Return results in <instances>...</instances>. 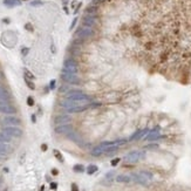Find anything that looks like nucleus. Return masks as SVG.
Listing matches in <instances>:
<instances>
[{
  "label": "nucleus",
  "mask_w": 191,
  "mask_h": 191,
  "mask_svg": "<svg viewBox=\"0 0 191 191\" xmlns=\"http://www.w3.org/2000/svg\"><path fill=\"white\" fill-rule=\"evenodd\" d=\"M146 149L147 150H156V149H158V144H148V146H146Z\"/></svg>",
  "instance_id": "cd10ccee"
},
{
  "label": "nucleus",
  "mask_w": 191,
  "mask_h": 191,
  "mask_svg": "<svg viewBox=\"0 0 191 191\" xmlns=\"http://www.w3.org/2000/svg\"><path fill=\"white\" fill-rule=\"evenodd\" d=\"M32 121H33V122H35V121H36V119H35V115H32Z\"/></svg>",
  "instance_id": "79ce46f5"
},
{
  "label": "nucleus",
  "mask_w": 191,
  "mask_h": 191,
  "mask_svg": "<svg viewBox=\"0 0 191 191\" xmlns=\"http://www.w3.org/2000/svg\"><path fill=\"white\" fill-rule=\"evenodd\" d=\"M96 14H86L82 19V25L87 27H93L96 25Z\"/></svg>",
  "instance_id": "0eeeda50"
},
{
  "label": "nucleus",
  "mask_w": 191,
  "mask_h": 191,
  "mask_svg": "<svg viewBox=\"0 0 191 191\" xmlns=\"http://www.w3.org/2000/svg\"><path fill=\"white\" fill-rule=\"evenodd\" d=\"M12 100L11 94H9L6 89H4L3 87H0V104L4 103H9Z\"/></svg>",
  "instance_id": "9d476101"
},
{
  "label": "nucleus",
  "mask_w": 191,
  "mask_h": 191,
  "mask_svg": "<svg viewBox=\"0 0 191 191\" xmlns=\"http://www.w3.org/2000/svg\"><path fill=\"white\" fill-rule=\"evenodd\" d=\"M25 28H26L27 31H30V32H32V31H33V27L31 26V24H26V25H25Z\"/></svg>",
  "instance_id": "c9c22d12"
},
{
  "label": "nucleus",
  "mask_w": 191,
  "mask_h": 191,
  "mask_svg": "<svg viewBox=\"0 0 191 191\" xmlns=\"http://www.w3.org/2000/svg\"><path fill=\"white\" fill-rule=\"evenodd\" d=\"M140 174L144 177L146 179H148V180H150V179H152V174L151 173H149V171H146V170H142V171H140Z\"/></svg>",
  "instance_id": "b1692460"
},
{
  "label": "nucleus",
  "mask_w": 191,
  "mask_h": 191,
  "mask_svg": "<svg viewBox=\"0 0 191 191\" xmlns=\"http://www.w3.org/2000/svg\"><path fill=\"white\" fill-rule=\"evenodd\" d=\"M66 99L72 100V101H76V102H88L90 99L87 94H84L81 90H70L66 94Z\"/></svg>",
  "instance_id": "f257e3e1"
},
{
  "label": "nucleus",
  "mask_w": 191,
  "mask_h": 191,
  "mask_svg": "<svg viewBox=\"0 0 191 191\" xmlns=\"http://www.w3.org/2000/svg\"><path fill=\"white\" fill-rule=\"evenodd\" d=\"M53 154H54V156L58 158V161H60V162H63V157H62V155H61V152L59 151V150H56V149H54L53 150Z\"/></svg>",
  "instance_id": "393cba45"
},
{
  "label": "nucleus",
  "mask_w": 191,
  "mask_h": 191,
  "mask_svg": "<svg viewBox=\"0 0 191 191\" xmlns=\"http://www.w3.org/2000/svg\"><path fill=\"white\" fill-rule=\"evenodd\" d=\"M56 188H58V183H55V182L51 183V189H52V190H55Z\"/></svg>",
  "instance_id": "58836bf2"
},
{
  "label": "nucleus",
  "mask_w": 191,
  "mask_h": 191,
  "mask_svg": "<svg viewBox=\"0 0 191 191\" xmlns=\"http://www.w3.org/2000/svg\"><path fill=\"white\" fill-rule=\"evenodd\" d=\"M146 156V152L144 151H141V150H134V151H130L129 154L126 155L124 157V161L127 163H137L138 161L143 159Z\"/></svg>",
  "instance_id": "f03ea898"
},
{
  "label": "nucleus",
  "mask_w": 191,
  "mask_h": 191,
  "mask_svg": "<svg viewBox=\"0 0 191 191\" xmlns=\"http://www.w3.org/2000/svg\"><path fill=\"white\" fill-rule=\"evenodd\" d=\"M3 131L7 135H9L11 137H21L22 136V130L19 127H14V126H6L5 128H3Z\"/></svg>",
  "instance_id": "39448f33"
},
{
  "label": "nucleus",
  "mask_w": 191,
  "mask_h": 191,
  "mask_svg": "<svg viewBox=\"0 0 191 191\" xmlns=\"http://www.w3.org/2000/svg\"><path fill=\"white\" fill-rule=\"evenodd\" d=\"M52 174H53L54 176H56V175H58V174H59V171H58V170H56V169H53V170H52Z\"/></svg>",
  "instance_id": "ea45409f"
},
{
  "label": "nucleus",
  "mask_w": 191,
  "mask_h": 191,
  "mask_svg": "<svg viewBox=\"0 0 191 191\" xmlns=\"http://www.w3.org/2000/svg\"><path fill=\"white\" fill-rule=\"evenodd\" d=\"M149 131H150V130H149L148 128H146V129H142V130H137L135 134H132V135L130 136L129 141H136V140H141V138H143L144 136H147Z\"/></svg>",
  "instance_id": "ddd939ff"
},
{
  "label": "nucleus",
  "mask_w": 191,
  "mask_h": 191,
  "mask_svg": "<svg viewBox=\"0 0 191 191\" xmlns=\"http://www.w3.org/2000/svg\"><path fill=\"white\" fill-rule=\"evenodd\" d=\"M88 108H90V104H82V106H76V107L68 108L67 111H68V113H81V111L87 110Z\"/></svg>",
  "instance_id": "dca6fc26"
},
{
  "label": "nucleus",
  "mask_w": 191,
  "mask_h": 191,
  "mask_svg": "<svg viewBox=\"0 0 191 191\" xmlns=\"http://www.w3.org/2000/svg\"><path fill=\"white\" fill-rule=\"evenodd\" d=\"M70 131H73V127L70 124H68V123H67V124H60L55 128L56 134H65V135H68Z\"/></svg>",
  "instance_id": "f8f14e48"
},
{
  "label": "nucleus",
  "mask_w": 191,
  "mask_h": 191,
  "mask_svg": "<svg viewBox=\"0 0 191 191\" xmlns=\"http://www.w3.org/2000/svg\"><path fill=\"white\" fill-rule=\"evenodd\" d=\"M11 140L12 137L7 135V134H5L4 131H0V142H3V143H11Z\"/></svg>",
  "instance_id": "6ab92c4d"
},
{
  "label": "nucleus",
  "mask_w": 191,
  "mask_h": 191,
  "mask_svg": "<svg viewBox=\"0 0 191 191\" xmlns=\"http://www.w3.org/2000/svg\"><path fill=\"white\" fill-rule=\"evenodd\" d=\"M55 124L56 126H60V124H67L68 122H70V117L68 115H60V116H56L55 120Z\"/></svg>",
  "instance_id": "2eb2a0df"
},
{
  "label": "nucleus",
  "mask_w": 191,
  "mask_h": 191,
  "mask_svg": "<svg viewBox=\"0 0 191 191\" xmlns=\"http://www.w3.org/2000/svg\"><path fill=\"white\" fill-rule=\"evenodd\" d=\"M24 1H27V0H24Z\"/></svg>",
  "instance_id": "49530a36"
},
{
  "label": "nucleus",
  "mask_w": 191,
  "mask_h": 191,
  "mask_svg": "<svg viewBox=\"0 0 191 191\" xmlns=\"http://www.w3.org/2000/svg\"><path fill=\"white\" fill-rule=\"evenodd\" d=\"M3 123L6 126H14V127H18L20 126V119H18L16 116H6L3 119Z\"/></svg>",
  "instance_id": "1a4fd4ad"
},
{
  "label": "nucleus",
  "mask_w": 191,
  "mask_h": 191,
  "mask_svg": "<svg viewBox=\"0 0 191 191\" xmlns=\"http://www.w3.org/2000/svg\"><path fill=\"white\" fill-rule=\"evenodd\" d=\"M159 131H161V128L159 127H156L152 130H150L148 132V135L146 136V140L147 141H155L157 138H161L162 136H159Z\"/></svg>",
  "instance_id": "9b49d317"
},
{
  "label": "nucleus",
  "mask_w": 191,
  "mask_h": 191,
  "mask_svg": "<svg viewBox=\"0 0 191 191\" xmlns=\"http://www.w3.org/2000/svg\"><path fill=\"white\" fill-rule=\"evenodd\" d=\"M114 174H115L114 171H110V173H108V174L106 175V178H107V179H111V177L114 176Z\"/></svg>",
  "instance_id": "e433bc0d"
},
{
  "label": "nucleus",
  "mask_w": 191,
  "mask_h": 191,
  "mask_svg": "<svg viewBox=\"0 0 191 191\" xmlns=\"http://www.w3.org/2000/svg\"><path fill=\"white\" fill-rule=\"evenodd\" d=\"M4 22H6V24H8V22H9V20H8V19H4Z\"/></svg>",
  "instance_id": "c03bdc74"
},
{
  "label": "nucleus",
  "mask_w": 191,
  "mask_h": 191,
  "mask_svg": "<svg viewBox=\"0 0 191 191\" xmlns=\"http://www.w3.org/2000/svg\"><path fill=\"white\" fill-rule=\"evenodd\" d=\"M41 5H42L41 0H34V1L31 3V6H41Z\"/></svg>",
  "instance_id": "c756f323"
},
{
  "label": "nucleus",
  "mask_w": 191,
  "mask_h": 191,
  "mask_svg": "<svg viewBox=\"0 0 191 191\" xmlns=\"http://www.w3.org/2000/svg\"><path fill=\"white\" fill-rule=\"evenodd\" d=\"M116 180L119 183H129L131 182V176H128V175H119L116 177Z\"/></svg>",
  "instance_id": "a211bd4d"
},
{
  "label": "nucleus",
  "mask_w": 191,
  "mask_h": 191,
  "mask_svg": "<svg viewBox=\"0 0 191 191\" xmlns=\"http://www.w3.org/2000/svg\"><path fill=\"white\" fill-rule=\"evenodd\" d=\"M62 72H68V73H73V74H78L79 72V66L74 59H67L63 62V69Z\"/></svg>",
  "instance_id": "20e7f679"
},
{
  "label": "nucleus",
  "mask_w": 191,
  "mask_h": 191,
  "mask_svg": "<svg viewBox=\"0 0 191 191\" xmlns=\"http://www.w3.org/2000/svg\"><path fill=\"white\" fill-rule=\"evenodd\" d=\"M55 84H56V81H55V80H52V81L49 82V88H51L52 90L55 88Z\"/></svg>",
  "instance_id": "473e14b6"
},
{
  "label": "nucleus",
  "mask_w": 191,
  "mask_h": 191,
  "mask_svg": "<svg viewBox=\"0 0 191 191\" xmlns=\"http://www.w3.org/2000/svg\"><path fill=\"white\" fill-rule=\"evenodd\" d=\"M76 22H78V18H75V19H74V20H73V22H72V25H70V27H69V30H70V31H72V30H73V28L75 27Z\"/></svg>",
  "instance_id": "72a5a7b5"
},
{
  "label": "nucleus",
  "mask_w": 191,
  "mask_h": 191,
  "mask_svg": "<svg viewBox=\"0 0 191 191\" xmlns=\"http://www.w3.org/2000/svg\"><path fill=\"white\" fill-rule=\"evenodd\" d=\"M72 191H79V188H78V185H76L75 183L72 184Z\"/></svg>",
  "instance_id": "4c0bfd02"
},
{
  "label": "nucleus",
  "mask_w": 191,
  "mask_h": 191,
  "mask_svg": "<svg viewBox=\"0 0 191 191\" xmlns=\"http://www.w3.org/2000/svg\"><path fill=\"white\" fill-rule=\"evenodd\" d=\"M132 179L135 180L136 183L142 184V185H147V184H148V179H146L140 173H138V174H132Z\"/></svg>",
  "instance_id": "f3484780"
},
{
  "label": "nucleus",
  "mask_w": 191,
  "mask_h": 191,
  "mask_svg": "<svg viewBox=\"0 0 191 191\" xmlns=\"http://www.w3.org/2000/svg\"><path fill=\"white\" fill-rule=\"evenodd\" d=\"M52 51H53V53H55V47H54V45H52Z\"/></svg>",
  "instance_id": "37998d69"
},
{
  "label": "nucleus",
  "mask_w": 191,
  "mask_h": 191,
  "mask_svg": "<svg viewBox=\"0 0 191 191\" xmlns=\"http://www.w3.org/2000/svg\"><path fill=\"white\" fill-rule=\"evenodd\" d=\"M73 169H74L75 173H83L84 171V167L82 164H76V165H74Z\"/></svg>",
  "instance_id": "bb28decb"
},
{
  "label": "nucleus",
  "mask_w": 191,
  "mask_h": 191,
  "mask_svg": "<svg viewBox=\"0 0 191 191\" xmlns=\"http://www.w3.org/2000/svg\"><path fill=\"white\" fill-rule=\"evenodd\" d=\"M9 152H12V147L9 146V143H3L0 142V155L1 156H6Z\"/></svg>",
  "instance_id": "4468645a"
},
{
  "label": "nucleus",
  "mask_w": 191,
  "mask_h": 191,
  "mask_svg": "<svg viewBox=\"0 0 191 191\" xmlns=\"http://www.w3.org/2000/svg\"><path fill=\"white\" fill-rule=\"evenodd\" d=\"M0 113L6 114V115H13V114L16 113V109L11 103H4L0 104Z\"/></svg>",
  "instance_id": "6e6552de"
},
{
  "label": "nucleus",
  "mask_w": 191,
  "mask_h": 191,
  "mask_svg": "<svg viewBox=\"0 0 191 191\" xmlns=\"http://www.w3.org/2000/svg\"><path fill=\"white\" fill-rule=\"evenodd\" d=\"M27 104H28L30 107H33V106H34V99H33L32 96H28V97H27Z\"/></svg>",
  "instance_id": "c85d7f7f"
},
{
  "label": "nucleus",
  "mask_w": 191,
  "mask_h": 191,
  "mask_svg": "<svg viewBox=\"0 0 191 191\" xmlns=\"http://www.w3.org/2000/svg\"><path fill=\"white\" fill-rule=\"evenodd\" d=\"M106 1H110V0H93V5H97V4H102V3H106Z\"/></svg>",
  "instance_id": "2f4dec72"
},
{
  "label": "nucleus",
  "mask_w": 191,
  "mask_h": 191,
  "mask_svg": "<svg viewBox=\"0 0 191 191\" xmlns=\"http://www.w3.org/2000/svg\"><path fill=\"white\" fill-rule=\"evenodd\" d=\"M120 161H121V158H119V157L114 158V159L111 161V165H113V167H116V165L120 163Z\"/></svg>",
  "instance_id": "7c9ffc66"
},
{
  "label": "nucleus",
  "mask_w": 191,
  "mask_h": 191,
  "mask_svg": "<svg viewBox=\"0 0 191 191\" xmlns=\"http://www.w3.org/2000/svg\"><path fill=\"white\" fill-rule=\"evenodd\" d=\"M97 171V167L95 165V164H90V165H88V168H87V174L88 175H93V174H95Z\"/></svg>",
  "instance_id": "5701e85b"
},
{
  "label": "nucleus",
  "mask_w": 191,
  "mask_h": 191,
  "mask_svg": "<svg viewBox=\"0 0 191 191\" xmlns=\"http://www.w3.org/2000/svg\"><path fill=\"white\" fill-rule=\"evenodd\" d=\"M24 78L27 80H34V74L32 72H30L27 68L24 69Z\"/></svg>",
  "instance_id": "4be33fe9"
},
{
  "label": "nucleus",
  "mask_w": 191,
  "mask_h": 191,
  "mask_svg": "<svg viewBox=\"0 0 191 191\" xmlns=\"http://www.w3.org/2000/svg\"><path fill=\"white\" fill-rule=\"evenodd\" d=\"M86 14H96V12H97V6L96 5H89L87 8H86Z\"/></svg>",
  "instance_id": "412c9836"
},
{
  "label": "nucleus",
  "mask_w": 191,
  "mask_h": 191,
  "mask_svg": "<svg viewBox=\"0 0 191 191\" xmlns=\"http://www.w3.org/2000/svg\"><path fill=\"white\" fill-rule=\"evenodd\" d=\"M41 149H42V151H46V150H47V146H46V144H42V146H41Z\"/></svg>",
  "instance_id": "a19ab883"
},
{
  "label": "nucleus",
  "mask_w": 191,
  "mask_h": 191,
  "mask_svg": "<svg viewBox=\"0 0 191 191\" xmlns=\"http://www.w3.org/2000/svg\"><path fill=\"white\" fill-rule=\"evenodd\" d=\"M28 52H30V48H27V47H24V48L21 49L22 55H27V54H28Z\"/></svg>",
  "instance_id": "f704fd0d"
},
{
  "label": "nucleus",
  "mask_w": 191,
  "mask_h": 191,
  "mask_svg": "<svg viewBox=\"0 0 191 191\" xmlns=\"http://www.w3.org/2000/svg\"><path fill=\"white\" fill-rule=\"evenodd\" d=\"M95 34V31L93 30V27H87V26H82L76 31L75 35L76 38H79L81 40H86L88 38H92Z\"/></svg>",
  "instance_id": "7ed1b4c3"
},
{
  "label": "nucleus",
  "mask_w": 191,
  "mask_h": 191,
  "mask_svg": "<svg viewBox=\"0 0 191 191\" xmlns=\"http://www.w3.org/2000/svg\"><path fill=\"white\" fill-rule=\"evenodd\" d=\"M3 78V75H1V73H0V79H1Z\"/></svg>",
  "instance_id": "a18cd8bd"
},
{
  "label": "nucleus",
  "mask_w": 191,
  "mask_h": 191,
  "mask_svg": "<svg viewBox=\"0 0 191 191\" xmlns=\"http://www.w3.org/2000/svg\"><path fill=\"white\" fill-rule=\"evenodd\" d=\"M61 79L66 83H72V84H78L79 83V78L76 74L68 73V72H62L61 73Z\"/></svg>",
  "instance_id": "423d86ee"
},
{
  "label": "nucleus",
  "mask_w": 191,
  "mask_h": 191,
  "mask_svg": "<svg viewBox=\"0 0 191 191\" xmlns=\"http://www.w3.org/2000/svg\"><path fill=\"white\" fill-rule=\"evenodd\" d=\"M4 4L8 7H14V6H19L21 4L20 0H4Z\"/></svg>",
  "instance_id": "aec40b11"
},
{
  "label": "nucleus",
  "mask_w": 191,
  "mask_h": 191,
  "mask_svg": "<svg viewBox=\"0 0 191 191\" xmlns=\"http://www.w3.org/2000/svg\"><path fill=\"white\" fill-rule=\"evenodd\" d=\"M25 82H26V84H27V87L30 88L31 90H34V89H35V84H34V82H33L32 80H27V79H25Z\"/></svg>",
  "instance_id": "a878e982"
}]
</instances>
